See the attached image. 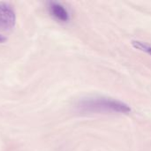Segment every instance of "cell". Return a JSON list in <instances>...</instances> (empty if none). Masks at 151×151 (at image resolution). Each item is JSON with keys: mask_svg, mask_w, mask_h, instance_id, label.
Listing matches in <instances>:
<instances>
[{"mask_svg": "<svg viewBox=\"0 0 151 151\" xmlns=\"http://www.w3.org/2000/svg\"><path fill=\"white\" fill-rule=\"evenodd\" d=\"M5 40H6V38H5L4 35H2L0 34V43H3V42H5Z\"/></svg>", "mask_w": 151, "mask_h": 151, "instance_id": "5", "label": "cell"}, {"mask_svg": "<svg viewBox=\"0 0 151 151\" xmlns=\"http://www.w3.org/2000/svg\"><path fill=\"white\" fill-rule=\"evenodd\" d=\"M132 44L135 49H138L142 51H144V52L148 53L149 55L151 56V45L147 44L146 42H143L141 41H133Z\"/></svg>", "mask_w": 151, "mask_h": 151, "instance_id": "4", "label": "cell"}, {"mask_svg": "<svg viewBox=\"0 0 151 151\" xmlns=\"http://www.w3.org/2000/svg\"><path fill=\"white\" fill-rule=\"evenodd\" d=\"M49 11L50 15L59 22H68L70 19V13L68 10L60 3L50 2L49 4Z\"/></svg>", "mask_w": 151, "mask_h": 151, "instance_id": "3", "label": "cell"}, {"mask_svg": "<svg viewBox=\"0 0 151 151\" xmlns=\"http://www.w3.org/2000/svg\"><path fill=\"white\" fill-rule=\"evenodd\" d=\"M16 23V13L7 2L0 1V31H10Z\"/></svg>", "mask_w": 151, "mask_h": 151, "instance_id": "2", "label": "cell"}, {"mask_svg": "<svg viewBox=\"0 0 151 151\" xmlns=\"http://www.w3.org/2000/svg\"><path fill=\"white\" fill-rule=\"evenodd\" d=\"M81 112L85 113H129L131 108L128 104L104 96L83 98L76 105Z\"/></svg>", "mask_w": 151, "mask_h": 151, "instance_id": "1", "label": "cell"}]
</instances>
